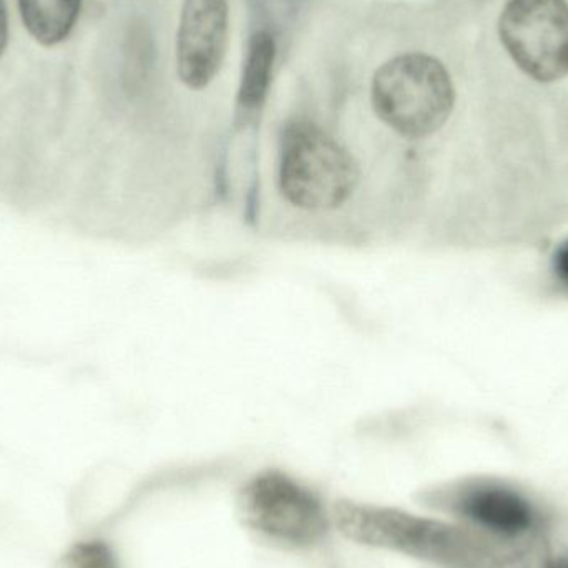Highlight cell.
Here are the masks:
<instances>
[{"instance_id": "2", "label": "cell", "mask_w": 568, "mask_h": 568, "mask_svg": "<svg viewBox=\"0 0 568 568\" xmlns=\"http://www.w3.org/2000/svg\"><path fill=\"white\" fill-rule=\"evenodd\" d=\"M374 112L406 139H427L444 129L456 106V89L446 67L426 53H403L374 73Z\"/></svg>"}, {"instance_id": "12", "label": "cell", "mask_w": 568, "mask_h": 568, "mask_svg": "<svg viewBox=\"0 0 568 568\" xmlns=\"http://www.w3.org/2000/svg\"><path fill=\"white\" fill-rule=\"evenodd\" d=\"M7 39H9V20H7L6 2L0 0V57L6 50Z\"/></svg>"}, {"instance_id": "6", "label": "cell", "mask_w": 568, "mask_h": 568, "mask_svg": "<svg viewBox=\"0 0 568 568\" xmlns=\"http://www.w3.org/2000/svg\"><path fill=\"white\" fill-rule=\"evenodd\" d=\"M229 26L226 0H183L176 33V72L189 89H205L222 69Z\"/></svg>"}, {"instance_id": "10", "label": "cell", "mask_w": 568, "mask_h": 568, "mask_svg": "<svg viewBox=\"0 0 568 568\" xmlns=\"http://www.w3.org/2000/svg\"><path fill=\"white\" fill-rule=\"evenodd\" d=\"M59 568H119L115 556L99 540L79 542L63 554Z\"/></svg>"}, {"instance_id": "13", "label": "cell", "mask_w": 568, "mask_h": 568, "mask_svg": "<svg viewBox=\"0 0 568 568\" xmlns=\"http://www.w3.org/2000/svg\"><path fill=\"white\" fill-rule=\"evenodd\" d=\"M546 568H568V556L559 557V559L552 560Z\"/></svg>"}, {"instance_id": "1", "label": "cell", "mask_w": 568, "mask_h": 568, "mask_svg": "<svg viewBox=\"0 0 568 568\" xmlns=\"http://www.w3.org/2000/svg\"><path fill=\"white\" fill-rule=\"evenodd\" d=\"M334 523L354 542L444 568H483L487 560V547L476 534L389 507L341 500L334 507Z\"/></svg>"}, {"instance_id": "7", "label": "cell", "mask_w": 568, "mask_h": 568, "mask_svg": "<svg viewBox=\"0 0 568 568\" xmlns=\"http://www.w3.org/2000/svg\"><path fill=\"white\" fill-rule=\"evenodd\" d=\"M430 506L456 514L499 536L517 537L539 523V514L527 497L496 480H473L427 497Z\"/></svg>"}, {"instance_id": "11", "label": "cell", "mask_w": 568, "mask_h": 568, "mask_svg": "<svg viewBox=\"0 0 568 568\" xmlns=\"http://www.w3.org/2000/svg\"><path fill=\"white\" fill-rule=\"evenodd\" d=\"M550 276L560 293L568 296V239L560 243L550 260Z\"/></svg>"}, {"instance_id": "8", "label": "cell", "mask_w": 568, "mask_h": 568, "mask_svg": "<svg viewBox=\"0 0 568 568\" xmlns=\"http://www.w3.org/2000/svg\"><path fill=\"white\" fill-rule=\"evenodd\" d=\"M23 26L40 45L63 42L75 27L82 0H17Z\"/></svg>"}, {"instance_id": "4", "label": "cell", "mask_w": 568, "mask_h": 568, "mask_svg": "<svg viewBox=\"0 0 568 568\" xmlns=\"http://www.w3.org/2000/svg\"><path fill=\"white\" fill-rule=\"evenodd\" d=\"M243 526L276 542L307 547L327 530V517L314 494L282 473L250 480L236 499Z\"/></svg>"}, {"instance_id": "3", "label": "cell", "mask_w": 568, "mask_h": 568, "mask_svg": "<svg viewBox=\"0 0 568 568\" xmlns=\"http://www.w3.org/2000/svg\"><path fill=\"white\" fill-rule=\"evenodd\" d=\"M357 182V163L329 133L310 122L286 126L280 150V189L291 205L329 212L353 195Z\"/></svg>"}, {"instance_id": "5", "label": "cell", "mask_w": 568, "mask_h": 568, "mask_svg": "<svg viewBox=\"0 0 568 568\" xmlns=\"http://www.w3.org/2000/svg\"><path fill=\"white\" fill-rule=\"evenodd\" d=\"M499 36L514 63L536 82L568 75L566 0H509L500 13Z\"/></svg>"}, {"instance_id": "9", "label": "cell", "mask_w": 568, "mask_h": 568, "mask_svg": "<svg viewBox=\"0 0 568 568\" xmlns=\"http://www.w3.org/2000/svg\"><path fill=\"white\" fill-rule=\"evenodd\" d=\"M276 45L272 33L260 30L250 39L240 82L239 103L243 110L258 109L268 95Z\"/></svg>"}]
</instances>
